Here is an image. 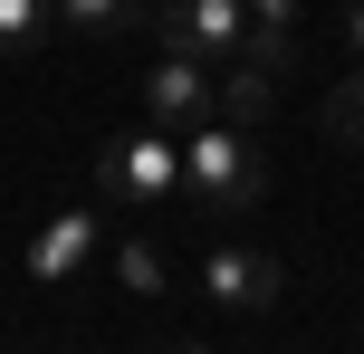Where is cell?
<instances>
[{"label": "cell", "mask_w": 364, "mask_h": 354, "mask_svg": "<svg viewBox=\"0 0 364 354\" xmlns=\"http://www.w3.org/2000/svg\"><path fill=\"white\" fill-rule=\"evenodd\" d=\"M240 38H250V10L240 0H164L154 10V48H192V57H240Z\"/></svg>", "instance_id": "277c9868"}, {"label": "cell", "mask_w": 364, "mask_h": 354, "mask_svg": "<svg viewBox=\"0 0 364 354\" xmlns=\"http://www.w3.org/2000/svg\"><path fill=\"white\" fill-rule=\"evenodd\" d=\"M201 287H211L220 306H240V316H269V306L288 297V268H278L269 249H211V259H201Z\"/></svg>", "instance_id": "8992f818"}, {"label": "cell", "mask_w": 364, "mask_h": 354, "mask_svg": "<svg viewBox=\"0 0 364 354\" xmlns=\"http://www.w3.org/2000/svg\"><path fill=\"white\" fill-rule=\"evenodd\" d=\"M96 192H106V211H164V201H182V134H164V125L106 134Z\"/></svg>", "instance_id": "7a4b0ae2"}, {"label": "cell", "mask_w": 364, "mask_h": 354, "mask_svg": "<svg viewBox=\"0 0 364 354\" xmlns=\"http://www.w3.org/2000/svg\"><path fill=\"white\" fill-rule=\"evenodd\" d=\"M77 38H134L144 29V0H48Z\"/></svg>", "instance_id": "ba28073f"}, {"label": "cell", "mask_w": 364, "mask_h": 354, "mask_svg": "<svg viewBox=\"0 0 364 354\" xmlns=\"http://www.w3.org/2000/svg\"><path fill=\"white\" fill-rule=\"evenodd\" d=\"M144 115L164 134H192V125H211V57H192V48H154V67H144Z\"/></svg>", "instance_id": "3957f363"}, {"label": "cell", "mask_w": 364, "mask_h": 354, "mask_svg": "<svg viewBox=\"0 0 364 354\" xmlns=\"http://www.w3.org/2000/svg\"><path fill=\"white\" fill-rule=\"evenodd\" d=\"M259 192H269V163H259L250 125H220L211 115V125L182 134V201L192 211H211V221L230 211L240 221V211H259Z\"/></svg>", "instance_id": "6da1fadb"}, {"label": "cell", "mask_w": 364, "mask_h": 354, "mask_svg": "<svg viewBox=\"0 0 364 354\" xmlns=\"http://www.w3.org/2000/svg\"><path fill=\"white\" fill-rule=\"evenodd\" d=\"M326 134H336V144H346V153H364V67H355L346 87L326 96Z\"/></svg>", "instance_id": "8fae6325"}, {"label": "cell", "mask_w": 364, "mask_h": 354, "mask_svg": "<svg viewBox=\"0 0 364 354\" xmlns=\"http://www.w3.org/2000/svg\"><path fill=\"white\" fill-rule=\"evenodd\" d=\"M250 19H297V0H240Z\"/></svg>", "instance_id": "7c38bea8"}, {"label": "cell", "mask_w": 364, "mask_h": 354, "mask_svg": "<svg viewBox=\"0 0 364 354\" xmlns=\"http://www.w3.org/2000/svg\"><path fill=\"white\" fill-rule=\"evenodd\" d=\"M115 287H125V297H164V287H173L164 249H154V240H115Z\"/></svg>", "instance_id": "30bf717a"}, {"label": "cell", "mask_w": 364, "mask_h": 354, "mask_svg": "<svg viewBox=\"0 0 364 354\" xmlns=\"http://www.w3.org/2000/svg\"><path fill=\"white\" fill-rule=\"evenodd\" d=\"M346 38H355V57H364V0H346Z\"/></svg>", "instance_id": "4fadbf2b"}, {"label": "cell", "mask_w": 364, "mask_h": 354, "mask_svg": "<svg viewBox=\"0 0 364 354\" xmlns=\"http://www.w3.org/2000/svg\"><path fill=\"white\" fill-rule=\"evenodd\" d=\"M269 87H278L269 67L220 57V67H211V106H220V125H259V115H269Z\"/></svg>", "instance_id": "52a82bcc"}, {"label": "cell", "mask_w": 364, "mask_h": 354, "mask_svg": "<svg viewBox=\"0 0 364 354\" xmlns=\"http://www.w3.org/2000/svg\"><path fill=\"white\" fill-rule=\"evenodd\" d=\"M48 0H0V57H38L48 48Z\"/></svg>", "instance_id": "9c48e42d"}, {"label": "cell", "mask_w": 364, "mask_h": 354, "mask_svg": "<svg viewBox=\"0 0 364 354\" xmlns=\"http://www.w3.org/2000/svg\"><path fill=\"white\" fill-rule=\"evenodd\" d=\"M96 249H106V221H96V211H48V221L29 230V278L38 287H77L96 268Z\"/></svg>", "instance_id": "5b68a950"}]
</instances>
